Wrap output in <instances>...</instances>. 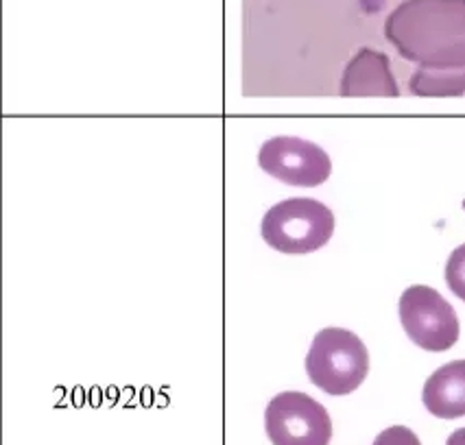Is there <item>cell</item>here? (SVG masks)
Segmentation results:
<instances>
[{
    "mask_svg": "<svg viewBox=\"0 0 465 445\" xmlns=\"http://www.w3.org/2000/svg\"><path fill=\"white\" fill-rule=\"evenodd\" d=\"M387 40L421 68L465 66V0H404L385 23Z\"/></svg>",
    "mask_w": 465,
    "mask_h": 445,
    "instance_id": "cell-1",
    "label": "cell"
},
{
    "mask_svg": "<svg viewBox=\"0 0 465 445\" xmlns=\"http://www.w3.org/2000/svg\"><path fill=\"white\" fill-rule=\"evenodd\" d=\"M306 373L323 393H354L370 373V354L363 341L343 328H326L312 339L306 356Z\"/></svg>",
    "mask_w": 465,
    "mask_h": 445,
    "instance_id": "cell-2",
    "label": "cell"
},
{
    "mask_svg": "<svg viewBox=\"0 0 465 445\" xmlns=\"http://www.w3.org/2000/svg\"><path fill=\"white\" fill-rule=\"evenodd\" d=\"M262 238L280 253H312L326 247L334 234V214L322 201L284 199L269 208L261 225Z\"/></svg>",
    "mask_w": 465,
    "mask_h": 445,
    "instance_id": "cell-3",
    "label": "cell"
},
{
    "mask_svg": "<svg viewBox=\"0 0 465 445\" xmlns=\"http://www.w3.org/2000/svg\"><path fill=\"white\" fill-rule=\"evenodd\" d=\"M398 311L404 332L421 350L448 351L459 341L461 325L457 312L430 286H409L400 297Z\"/></svg>",
    "mask_w": 465,
    "mask_h": 445,
    "instance_id": "cell-4",
    "label": "cell"
},
{
    "mask_svg": "<svg viewBox=\"0 0 465 445\" xmlns=\"http://www.w3.org/2000/svg\"><path fill=\"white\" fill-rule=\"evenodd\" d=\"M264 430L273 445H328L332 420L326 406L302 391H284L264 410Z\"/></svg>",
    "mask_w": 465,
    "mask_h": 445,
    "instance_id": "cell-5",
    "label": "cell"
},
{
    "mask_svg": "<svg viewBox=\"0 0 465 445\" xmlns=\"http://www.w3.org/2000/svg\"><path fill=\"white\" fill-rule=\"evenodd\" d=\"M258 164L267 175L300 188L322 186L332 173V162L322 146L293 135L267 140L258 153Z\"/></svg>",
    "mask_w": 465,
    "mask_h": 445,
    "instance_id": "cell-6",
    "label": "cell"
},
{
    "mask_svg": "<svg viewBox=\"0 0 465 445\" xmlns=\"http://www.w3.org/2000/svg\"><path fill=\"white\" fill-rule=\"evenodd\" d=\"M341 96L345 99H367V96L396 99L400 96V88L393 79L391 64L385 53H378L374 48H361L343 70Z\"/></svg>",
    "mask_w": 465,
    "mask_h": 445,
    "instance_id": "cell-7",
    "label": "cell"
},
{
    "mask_svg": "<svg viewBox=\"0 0 465 445\" xmlns=\"http://www.w3.org/2000/svg\"><path fill=\"white\" fill-rule=\"evenodd\" d=\"M421 401L440 420L465 417V361H452L426 380Z\"/></svg>",
    "mask_w": 465,
    "mask_h": 445,
    "instance_id": "cell-8",
    "label": "cell"
},
{
    "mask_svg": "<svg viewBox=\"0 0 465 445\" xmlns=\"http://www.w3.org/2000/svg\"><path fill=\"white\" fill-rule=\"evenodd\" d=\"M411 94L426 96V99H446V96L465 94V66L430 70H415L409 81Z\"/></svg>",
    "mask_w": 465,
    "mask_h": 445,
    "instance_id": "cell-9",
    "label": "cell"
},
{
    "mask_svg": "<svg viewBox=\"0 0 465 445\" xmlns=\"http://www.w3.org/2000/svg\"><path fill=\"white\" fill-rule=\"evenodd\" d=\"M446 284L459 300L465 302V245L457 247L446 262Z\"/></svg>",
    "mask_w": 465,
    "mask_h": 445,
    "instance_id": "cell-10",
    "label": "cell"
},
{
    "mask_svg": "<svg viewBox=\"0 0 465 445\" xmlns=\"http://www.w3.org/2000/svg\"><path fill=\"white\" fill-rule=\"evenodd\" d=\"M371 445H421L418 434L407 426H391L382 430Z\"/></svg>",
    "mask_w": 465,
    "mask_h": 445,
    "instance_id": "cell-11",
    "label": "cell"
},
{
    "mask_svg": "<svg viewBox=\"0 0 465 445\" xmlns=\"http://www.w3.org/2000/svg\"><path fill=\"white\" fill-rule=\"evenodd\" d=\"M446 445H465V428H459V430H454L450 437H448Z\"/></svg>",
    "mask_w": 465,
    "mask_h": 445,
    "instance_id": "cell-12",
    "label": "cell"
},
{
    "mask_svg": "<svg viewBox=\"0 0 465 445\" xmlns=\"http://www.w3.org/2000/svg\"><path fill=\"white\" fill-rule=\"evenodd\" d=\"M463 208H465V201H463Z\"/></svg>",
    "mask_w": 465,
    "mask_h": 445,
    "instance_id": "cell-13",
    "label": "cell"
}]
</instances>
